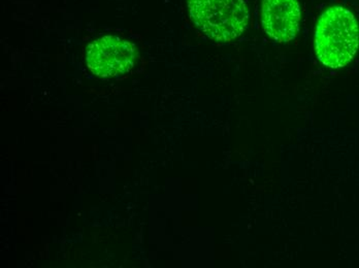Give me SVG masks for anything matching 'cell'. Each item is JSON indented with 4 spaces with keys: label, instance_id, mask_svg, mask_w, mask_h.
Wrapping results in <instances>:
<instances>
[{
    "label": "cell",
    "instance_id": "obj_4",
    "mask_svg": "<svg viewBox=\"0 0 359 268\" xmlns=\"http://www.w3.org/2000/svg\"><path fill=\"white\" fill-rule=\"evenodd\" d=\"M301 17L299 0H262V27L269 38L278 43H288L295 38Z\"/></svg>",
    "mask_w": 359,
    "mask_h": 268
},
{
    "label": "cell",
    "instance_id": "obj_3",
    "mask_svg": "<svg viewBox=\"0 0 359 268\" xmlns=\"http://www.w3.org/2000/svg\"><path fill=\"white\" fill-rule=\"evenodd\" d=\"M139 53L130 41L116 36H106L89 43L86 49L87 67L95 77L118 78L130 73Z\"/></svg>",
    "mask_w": 359,
    "mask_h": 268
},
{
    "label": "cell",
    "instance_id": "obj_2",
    "mask_svg": "<svg viewBox=\"0 0 359 268\" xmlns=\"http://www.w3.org/2000/svg\"><path fill=\"white\" fill-rule=\"evenodd\" d=\"M190 18L208 38L229 43L244 34L249 10L244 0H187Z\"/></svg>",
    "mask_w": 359,
    "mask_h": 268
},
{
    "label": "cell",
    "instance_id": "obj_1",
    "mask_svg": "<svg viewBox=\"0 0 359 268\" xmlns=\"http://www.w3.org/2000/svg\"><path fill=\"white\" fill-rule=\"evenodd\" d=\"M359 47V25L343 6L328 8L317 22L315 52L324 66L341 69L351 62Z\"/></svg>",
    "mask_w": 359,
    "mask_h": 268
}]
</instances>
